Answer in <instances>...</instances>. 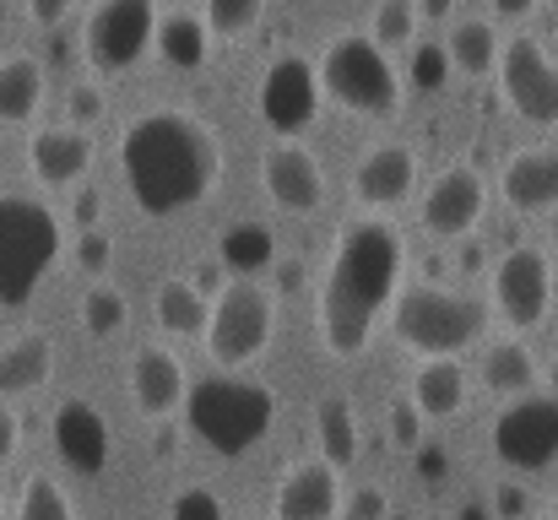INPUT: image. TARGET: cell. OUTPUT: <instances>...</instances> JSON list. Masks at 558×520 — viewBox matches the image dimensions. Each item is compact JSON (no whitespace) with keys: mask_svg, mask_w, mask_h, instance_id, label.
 <instances>
[{"mask_svg":"<svg viewBox=\"0 0 558 520\" xmlns=\"http://www.w3.org/2000/svg\"><path fill=\"white\" fill-rule=\"evenodd\" d=\"M44 104V65L33 55L0 60V125H27Z\"/></svg>","mask_w":558,"mask_h":520,"instance_id":"cell-23","label":"cell"},{"mask_svg":"<svg viewBox=\"0 0 558 520\" xmlns=\"http://www.w3.org/2000/svg\"><path fill=\"white\" fill-rule=\"evenodd\" d=\"M16 520H76V516H71V499L60 494L54 477H27L22 499H16Z\"/></svg>","mask_w":558,"mask_h":520,"instance_id":"cell-31","label":"cell"},{"mask_svg":"<svg viewBox=\"0 0 558 520\" xmlns=\"http://www.w3.org/2000/svg\"><path fill=\"white\" fill-rule=\"evenodd\" d=\"M277 331V299L239 277V282H222V293L206 304V352L222 363V368H244L255 363Z\"/></svg>","mask_w":558,"mask_h":520,"instance_id":"cell-7","label":"cell"},{"mask_svg":"<svg viewBox=\"0 0 558 520\" xmlns=\"http://www.w3.org/2000/svg\"><path fill=\"white\" fill-rule=\"evenodd\" d=\"M98 206H104V195H98V190H76L71 217H76V228H82V233H87V228H98Z\"/></svg>","mask_w":558,"mask_h":520,"instance_id":"cell-43","label":"cell"},{"mask_svg":"<svg viewBox=\"0 0 558 520\" xmlns=\"http://www.w3.org/2000/svg\"><path fill=\"white\" fill-rule=\"evenodd\" d=\"M412 184H417V153L401 147V142L369 147V153L359 158V169H353V195H359L369 211L401 206V201L412 195Z\"/></svg>","mask_w":558,"mask_h":520,"instance_id":"cell-17","label":"cell"},{"mask_svg":"<svg viewBox=\"0 0 558 520\" xmlns=\"http://www.w3.org/2000/svg\"><path fill=\"white\" fill-rule=\"evenodd\" d=\"M450 55H445V44H417L412 49V60H407V76H412V87L417 93H439L445 82H450Z\"/></svg>","mask_w":558,"mask_h":520,"instance_id":"cell-34","label":"cell"},{"mask_svg":"<svg viewBox=\"0 0 558 520\" xmlns=\"http://www.w3.org/2000/svg\"><path fill=\"white\" fill-rule=\"evenodd\" d=\"M543 379V363L526 342H494L488 358H483V385L499 390V396H521Z\"/></svg>","mask_w":558,"mask_h":520,"instance_id":"cell-27","label":"cell"},{"mask_svg":"<svg viewBox=\"0 0 558 520\" xmlns=\"http://www.w3.org/2000/svg\"><path fill=\"white\" fill-rule=\"evenodd\" d=\"M125 321H131V304H125L120 288H93V293L82 299V326H87L93 337H120Z\"/></svg>","mask_w":558,"mask_h":520,"instance_id":"cell-30","label":"cell"},{"mask_svg":"<svg viewBox=\"0 0 558 520\" xmlns=\"http://www.w3.org/2000/svg\"><path fill=\"white\" fill-rule=\"evenodd\" d=\"M27 158H33V173L44 184H76L87 173V164H93V136L76 131V125H54V131L33 136Z\"/></svg>","mask_w":558,"mask_h":520,"instance_id":"cell-21","label":"cell"},{"mask_svg":"<svg viewBox=\"0 0 558 520\" xmlns=\"http://www.w3.org/2000/svg\"><path fill=\"white\" fill-rule=\"evenodd\" d=\"M153 315L169 337H201L206 331V299L190 288L185 277H169L158 282V299H153Z\"/></svg>","mask_w":558,"mask_h":520,"instance_id":"cell-28","label":"cell"},{"mask_svg":"<svg viewBox=\"0 0 558 520\" xmlns=\"http://www.w3.org/2000/svg\"><path fill=\"white\" fill-rule=\"evenodd\" d=\"M494 516L499 520H532V494L521 483H499L494 494Z\"/></svg>","mask_w":558,"mask_h":520,"instance_id":"cell-38","label":"cell"},{"mask_svg":"<svg viewBox=\"0 0 558 520\" xmlns=\"http://www.w3.org/2000/svg\"><path fill=\"white\" fill-rule=\"evenodd\" d=\"M466 396H472V374H466V363L461 358H428L417 374H412V412L417 418H456L461 407H466Z\"/></svg>","mask_w":558,"mask_h":520,"instance_id":"cell-20","label":"cell"},{"mask_svg":"<svg viewBox=\"0 0 558 520\" xmlns=\"http://www.w3.org/2000/svg\"><path fill=\"white\" fill-rule=\"evenodd\" d=\"M260 11H266V0H206V27H211V38H244L255 22H260Z\"/></svg>","mask_w":558,"mask_h":520,"instance_id":"cell-32","label":"cell"},{"mask_svg":"<svg viewBox=\"0 0 558 520\" xmlns=\"http://www.w3.org/2000/svg\"><path fill=\"white\" fill-rule=\"evenodd\" d=\"M71 5H76V0H27V16H33L38 27H60V22L71 16Z\"/></svg>","mask_w":558,"mask_h":520,"instance_id":"cell-41","label":"cell"},{"mask_svg":"<svg viewBox=\"0 0 558 520\" xmlns=\"http://www.w3.org/2000/svg\"><path fill=\"white\" fill-rule=\"evenodd\" d=\"M169 520H228V510H222V499L211 488H185V494H174Z\"/></svg>","mask_w":558,"mask_h":520,"instance_id":"cell-35","label":"cell"},{"mask_svg":"<svg viewBox=\"0 0 558 520\" xmlns=\"http://www.w3.org/2000/svg\"><path fill=\"white\" fill-rule=\"evenodd\" d=\"M158 55L174 65V71H201L206 55H211V27L195 16V11H169L158 22Z\"/></svg>","mask_w":558,"mask_h":520,"instance_id":"cell-25","label":"cell"},{"mask_svg":"<svg viewBox=\"0 0 558 520\" xmlns=\"http://www.w3.org/2000/svg\"><path fill=\"white\" fill-rule=\"evenodd\" d=\"M554 244H558V206H554Z\"/></svg>","mask_w":558,"mask_h":520,"instance_id":"cell-48","label":"cell"},{"mask_svg":"<svg viewBox=\"0 0 558 520\" xmlns=\"http://www.w3.org/2000/svg\"><path fill=\"white\" fill-rule=\"evenodd\" d=\"M417 5V16H450L456 11V0H412Z\"/></svg>","mask_w":558,"mask_h":520,"instance_id":"cell-44","label":"cell"},{"mask_svg":"<svg viewBox=\"0 0 558 520\" xmlns=\"http://www.w3.org/2000/svg\"><path fill=\"white\" fill-rule=\"evenodd\" d=\"M554 385H558V352H554Z\"/></svg>","mask_w":558,"mask_h":520,"instance_id":"cell-49","label":"cell"},{"mask_svg":"<svg viewBox=\"0 0 558 520\" xmlns=\"http://www.w3.org/2000/svg\"><path fill=\"white\" fill-rule=\"evenodd\" d=\"M390 434H396V445H417V412H412V401H396L390 407Z\"/></svg>","mask_w":558,"mask_h":520,"instance_id":"cell-40","label":"cell"},{"mask_svg":"<svg viewBox=\"0 0 558 520\" xmlns=\"http://www.w3.org/2000/svg\"><path fill=\"white\" fill-rule=\"evenodd\" d=\"M483 206H488V184H483V173L456 164V169L439 173L434 190L423 195V228L439 233V239H466V233L477 228Z\"/></svg>","mask_w":558,"mask_h":520,"instance_id":"cell-15","label":"cell"},{"mask_svg":"<svg viewBox=\"0 0 558 520\" xmlns=\"http://www.w3.org/2000/svg\"><path fill=\"white\" fill-rule=\"evenodd\" d=\"M554 520H558V499H554Z\"/></svg>","mask_w":558,"mask_h":520,"instance_id":"cell-50","label":"cell"},{"mask_svg":"<svg viewBox=\"0 0 558 520\" xmlns=\"http://www.w3.org/2000/svg\"><path fill=\"white\" fill-rule=\"evenodd\" d=\"M390 331H396V342L423 358H461V347L483 342L488 310L472 293L423 282V288H407L390 299Z\"/></svg>","mask_w":558,"mask_h":520,"instance_id":"cell-5","label":"cell"},{"mask_svg":"<svg viewBox=\"0 0 558 520\" xmlns=\"http://www.w3.org/2000/svg\"><path fill=\"white\" fill-rule=\"evenodd\" d=\"M60 217L33 195H0V304L22 310L60 261Z\"/></svg>","mask_w":558,"mask_h":520,"instance_id":"cell-4","label":"cell"},{"mask_svg":"<svg viewBox=\"0 0 558 520\" xmlns=\"http://www.w3.org/2000/svg\"><path fill=\"white\" fill-rule=\"evenodd\" d=\"M407 244L385 217H353L337 233L326 282H320V342L331 358H359L369 347L379 315L401 293Z\"/></svg>","mask_w":558,"mask_h":520,"instance_id":"cell-2","label":"cell"},{"mask_svg":"<svg viewBox=\"0 0 558 520\" xmlns=\"http://www.w3.org/2000/svg\"><path fill=\"white\" fill-rule=\"evenodd\" d=\"M260 179H266V195L282 206V211H315L326 201V173H320V158L293 142V136H277L260 158Z\"/></svg>","mask_w":558,"mask_h":520,"instance_id":"cell-13","label":"cell"},{"mask_svg":"<svg viewBox=\"0 0 558 520\" xmlns=\"http://www.w3.org/2000/svg\"><path fill=\"white\" fill-rule=\"evenodd\" d=\"M505 201L515 211H554L558 206V147H526L505 164Z\"/></svg>","mask_w":558,"mask_h":520,"instance_id":"cell-19","label":"cell"},{"mask_svg":"<svg viewBox=\"0 0 558 520\" xmlns=\"http://www.w3.org/2000/svg\"><path fill=\"white\" fill-rule=\"evenodd\" d=\"M315 434H320V461L331 472H348L359 461V418L342 396H326L315 407Z\"/></svg>","mask_w":558,"mask_h":520,"instance_id":"cell-24","label":"cell"},{"mask_svg":"<svg viewBox=\"0 0 558 520\" xmlns=\"http://www.w3.org/2000/svg\"><path fill=\"white\" fill-rule=\"evenodd\" d=\"M158 33V0H98L87 16V60L98 71H131Z\"/></svg>","mask_w":558,"mask_h":520,"instance_id":"cell-10","label":"cell"},{"mask_svg":"<svg viewBox=\"0 0 558 520\" xmlns=\"http://www.w3.org/2000/svg\"><path fill=\"white\" fill-rule=\"evenodd\" d=\"M271 261H277V239H271L266 222H233V228H222V239H217V266L255 277V271H266Z\"/></svg>","mask_w":558,"mask_h":520,"instance_id":"cell-26","label":"cell"},{"mask_svg":"<svg viewBox=\"0 0 558 520\" xmlns=\"http://www.w3.org/2000/svg\"><path fill=\"white\" fill-rule=\"evenodd\" d=\"M98 120H104V93H98V87H71V125L87 131V125H98Z\"/></svg>","mask_w":558,"mask_h":520,"instance_id":"cell-37","label":"cell"},{"mask_svg":"<svg viewBox=\"0 0 558 520\" xmlns=\"http://www.w3.org/2000/svg\"><path fill=\"white\" fill-rule=\"evenodd\" d=\"M120 169L136 211L174 217L201 206L222 179V142L206 120L185 109H147L120 136Z\"/></svg>","mask_w":558,"mask_h":520,"instance_id":"cell-1","label":"cell"},{"mask_svg":"<svg viewBox=\"0 0 558 520\" xmlns=\"http://www.w3.org/2000/svg\"><path fill=\"white\" fill-rule=\"evenodd\" d=\"M494 11H505V16H532L537 0H494Z\"/></svg>","mask_w":558,"mask_h":520,"instance_id":"cell-45","label":"cell"},{"mask_svg":"<svg viewBox=\"0 0 558 520\" xmlns=\"http://www.w3.org/2000/svg\"><path fill=\"white\" fill-rule=\"evenodd\" d=\"M445 55H450V65H461L466 76L494 71V65H499V33H494V22H461V27L445 38Z\"/></svg>","mask_w":558,"mask_h":520,"instance_id":"cell-29","label":"cell"},{"mask_svg":"<svg viewBox=\"0 0 558 520\" xmlns=\"http://www.w3.org/2000/svg\"><path fill=\"white\" fill-rule=\"evenodd\" d=\"M49 374H54V347H49V337L27 331V337H16L11 347H0V401L44 390Z\"/></svg>","mask_w":558,"mask_h":520,"instance_id":"cell-22","label":"cell"},{"mask_svg":"<svg viewBox=\"0 0 558 520\" xmlns=\"http://www.w3.org/2000/svg\"><path fill=\"white\" fill-rule=\"evenodd\" d=\"M315 76H320V93H331V98H337L342 109H353V114L390 120V114L401 109L396 65L385 60V49L369 44L364 33H342V38L320 55Z\"/></svg>","mask_w":558,"mask_h":520,"instance_id":"cell-6","label":"cell"},{"mask_svg":"<svg viewBox=\"0 0 558 520\" xmlns=\"http://www.w3.org/2000/svg\"><path fill=\"white\" fill-rule=\"evenodd\" d=\"M320 76H315V65L304 60V55H277L271 65H266V76H260V120L271 125V131H282V136H293V131H304L315 114H320Z\"/></svg>","mask_w":558,"mask_h":520,"instance_id":"cell-12","label":"cell"},{"mask_svg":"<svg viewBox=\"0 0 558 520\" xmlns=\"http://www.w3.org/2000/svg\"><path fill=\"white\" fill-rule=\"evenodd\" d=\"M348 520H390L385 494H379V488H359V494H353V505H348Z\"/></svg>","mask_w":558,"mask_h":520,"instance_id":"cell-39","label":"cell"},{"mask_svg":"<svg viewBox=\"0 0 558 520\" xmlns=\"http://www.w3.org/2000/svg\"><path fill=\"white\" fill-rule=\"evenodd\" d=\"M277 520H337L342 516V472L326 461H293L277 477Z\"/></svg>","mask_w":558,"mask_h":520,"instance_id":"cell-16","label":"cell"},{"mask_svg":"<svg viewBox=\"0 0 558 520\" xmlns=\"http://www.w3.org/2000/svg\"><path fill=\"white\" fill-rule=\"evenodd\" d=\"M412 33H417V5H412V0H379V5H374L369 44L396 49V44H412Z\"/></svg>","mask_w":558,"mask_h":520,"instance_id":"cell-33","label":"cell"},{"mask_svg":"<svg viewBox=\"0 0 558 520\" xmlns=\"http://www.w3.org/2000/svg\"><path fill=\"white\" fill-rule=\"evenodd\" d=\"M49 434H54V456H60L76 477H98V472L109 467V423H104V412H98L93 401H82V396L60 401Z\"/></svg>","mask_w":558,"mask_h":520,"instance_id":"cell-14","label":"cell"},{"mask_svg":"<svg viewBox=\"0 0 558 520\" xmlns=\"http://www.w3.org/2000/svg\"><path fill=\"white\" fill-rule=\"evenodd\" d=\"M190 379H185V363L169 352V347H142L136 363H131V396L147 418H169L180 401H185Z\"/></svg>","mask_w":558,"mask_h":520,"instance_id":"cell-18","label":"cell"},{"mask_svg":"<svg viewBox=\"0 0 558 520\" xmlns=\"http://www.w3.org/2000/svg\"><path fill=\"white\" fill-rule=\"evenodd\" d=\"M423 472L439 477V472H445V456H439V450H423Z\"/></svg>","mask_w":558,"mask_h":520,"instance_id":"cell-46","label":"cell"},{"mask_svg":"<svg viewBox=\"0 0 558 520\" xmlns=\"http://www.w3.org/2000/svg\"><path fill=\"white\" fill-rule=\"evenodd\" d=\"M494 456L515 472H543L558 461V396H515L494 418Z\"/></svg>","mask_w":558,"mask_h":520,"instance_id":"cell-9","label":"cell"},{"mask_svg":"<svg viewBox=\"0 0 558 520\" xmlns=\"http://www.w3.org/2000/svg\"><path fill=\"white\" fill-rule=\"evenodd\" d=\"M461 520H483V510H477V505H472V510H461Z\"/></svg>","mask_w":558,"mask_h":520,"instance_id":"cell-47","label":"cell"},{"mask_svg":"<svg viewBox=\"0 0 558 520\" xmlns=\"http://www.w3.org/2000/svg\"><path fill=\"white\" fill-rule=\"evenodd\" d=\"M109 261H114V239L98 233V228H87V233L76 239V266H82V271H104Z\"/></svg>","mask_w":558,"mask_h":520,"instance_id":"cell-36","label":"cell"},{"mask_svg":"<svg viewBox=\"0 0 558 520\" xmlns=\"http://www.w3.org/2000/svg\"><path fill=\"white\" fill-rule=\"evenodd\" d=\"M180 407H185V428L222 461L250 456L271 434V423H277L271 385L244 379V374H206V379H195Z\"/></svg>","mask_w":558,"mask_h":520,"instance_id":"cell-3","label":"cell"},{"mask_svg":"<svg viewBox=\"0 0 558 520\" xmlns=\"http://www.w3.org/2000/svg\"><path fill=\"white\" fill-rule=\"evenodd\" d=\"M16 445H22V418H16V412L0 401V467L16 456Z\"/></svg>","mask_w":558,"mask_h":520,"instance_id":"cell-42","label":"cell"},{"mask_svg":"<svg viewBox=\"0 0 558 520\" xmlns=\"http://www.w3.org/2000/svg\"><path fill=\"white\" fill-rule=\"evenodd\" d=\"M499 87L526 125H543V131L558 125V60L537 38L499 44Z\"/></svg>","mask_w":558,"mask_h":520,"instance_id":"cell-8","label":"cell"},{"mask_svg":"<svg viewBox=\"0 0 558 520\" xmlns=\"http://www.w3.org/2000/svg\"><path fill=\"white\" fill-rule=\"evenodd\" d=\"M494 310L515 331H532V326L548 321V310H554V271H548V255L537 244H515L494 266Z\"/></svg>","mask_w":558,"mask_h":520,"instance_id":"cell-11","label":"cell"}]
</instances>
